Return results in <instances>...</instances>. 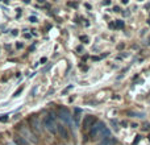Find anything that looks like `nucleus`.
I'll use <instances>...</instances> for the list:
<instances>
[{
	"instance_id": "1",
	"label": "nucleus",
	"mask_w": 150,
	"mask_h": 145,
	"mask_svg": "<svg viewBox=\"0 0 150 145\" xmlns=\"http://www.w3.org/2000/svg\"><path fill=\"white\" fill-rule=\"evenodd\" d=\"M44 127L47 129V132H50L52 135H57L58 133V124L55 123L54 114H50L49 116H46L44 119Z\"/></svg>"
},
{
	"instance_id": "2",
	"label": "nucleus",
	"mask_w": 150,
	"mask_h": 145,
	"mask_svg": "<svg viewBox=\"0 0 150 145\" xmlns=\"http://www.w3.org/2000/svg\"><path fill=\"white\" fill-rule=\"evenodd\" d=\"M18 131H20V136H23V137L25 139L26 141L30 140L33 144H38V137H37V135L32 129H29L28 127H25V125H21V127L18 128Z\"/></svg>"
},
{
	"instance_id": "3",
	"label": "nucleus",
	"mask_w": 150,
	"mask_h": 145,
	"mask_svg": "<svg viewBox=\"0 0 150 145\" xmlns=\"http://www.w3.org/2000/svg\"><path fill=\"white\" fill-rule=\"evenodd\" d=\"M105 128V124H104L103 122H100V120H98V122L93 124V127L90 129V137L92 139H99V136H100V133L103 132V129Z\"/></svg>"
},
{
	"instance_id": "4",
	"label": "nucleus",
	"mask_w": 150,
	"mask_h": 145,
	"mask_svg": "<svg viewBox=\"0 0 150 145\" xmlns=\"http://www.w3.org/2000/svg\"><path fill=\"white\" fill-rule=\"evenodd\" d=\"M58 116H59L61 122L63 123V124L66 125H71V115L70 112H69L67 108H65V107H59V109H58Z\"/></svg>"
},
{
	"instance_id": "5",
	"label": "nucleus",
	"mask_w": 150,
	"mask_h": 145,
	"mask_svg": "<svg viewBox=\"0 0 150 145\" xmlns=\"http://www.w3.org/2000/svg\"><path fill=\"white\" fill-rule=\"evenodd\" d=\"M96 122H98V120H96V117L92 116V115L84 116V119H83V129H91Z\"/></svg>"
},
{
	"instance_id": "6",
	"label": "nucleus",
	"mask_w": 150,
	"mask_h": 145,
	"mask_svg": "<svg viewBox=\"0 0 150 145\" xmlns=\"http://www.w3.org/2000/svg\"><path fill=\"white\" fill-rule=\"evenodd\" d=\"M29 122H30V129L33 131L34 133H40V131H41V124H40V122H38V117L37 116H32L30 117V120H29Z\"/></svg>"
},
{
	"instance_id": "7",
	"label": "nucleus",
	"mask_w": 150,
	"mask_h": 145,
	"mask_svg": "<svg viewBox=\"0 0 150 145\" xmlns=\"http://www.w3.org/2000/svg\"><path fill=\"white\" fill-rule=\"evenodd\" d=\"M116 143H117V141H116V139H115V137H112V136H111V137L105 139V140H101V141H100V143H99L98 145H116Z\"/></svg>"
},
{
	"instance_id": "8",
	"label": "nucleus",
	"mask_w": 150,
	"mask_h": 145,
	"mask_svg": "<svg viewBox=\"0 0 150 145\" xmlns=\"http://www.w3.org/2000/svg\"><path fill=\"white\" fill-rule=\"evenodd\" d=\"M58 131H59L61 136H62L65 140H67V139H69V133H67V129H66L65 125H58Z\"/></svg>"
},
{
	"instance_id": "9",
	"label": "nucleus",
	"mask_w": 150,
	"mask_h": 145,
	"mask_svg": "<svg viewBox=\"0 0 150 145\" xmlns=\"http://www.w3.org/2000/svg\"><path fill=\"white\" fill-rule=\"evenodd\" d=\"M80 115H82V109H80V108H75L74 109V120H75V124H76V125H79Z\"/></svg>"
},
{
	"instance_id": "10",
	"label": "nucleus",
	"mask_w": 150,
	"mask_h": 145,
	"mask_svg": "<svg viewBox=\"0 0 150 145\" xmlns=\"http://www.w3.org/2000/svg\"><path fill=\"white\" fill-rule=\"evenodd\" d=\"M15 143L17 145H29V143L23 137V136H17V137H15Z\"/></svg>"
},
{
	"instance_id": "11",
	"label": "nucleus",
	"mask_w": 150,
	"mask_h": 145,
	"mask_svg": "<svg viewBox=\"0 0 150 145\" xmlns=\"http://www.w3.org/2000/svg\"><path fill=\"white\" fill-rule=\"evenodd\" d=\"M129 116L138 117V119H144V117H145V114H144V112H134V111H129Z\"/></svg>"
},
{
	"instance_id": "12",
	"label": "nucleus",
	"mask_w": 150,
	"mask_h": 145,
	"mask_svg": "<svg viewBox=\"0 0 150 145\" xmlns=\"http://www.w3.org/2000/svg\"><path fill=\"white\" fill-rule=\"evenodd\" d=\"M8 120V115H1V116H0V122L1 123H5Z\"/></svg>"
},
{
	"instance_id": "13",
	"label": "nucleus",
	"mask_w": 150,
	"mask_h": 145,
	"mask_svg": "<svg viewBox=\"0 0 150 145\" xmlns=\"http://www.w3.org/2000/svg\"><path fill=\"white\" fill-rule=\"evenodd\" d=\"M116 26H117V28H124V23H122L121 20H117V23H116Z\"/></svg>"
},
{
	"instance_id": "14",
	"label": "nucleus",
	"mask_w": 150,
	"mask_h": 145,
	"mask_svg": "<svg viewBox=\"0 0 150 145\" xmlns=\"http://www.w3.org/2000/svg\"><path fill=\"white\" fill-rule=\"evenodd\" d=\"M21 91H23V87H20V88H18V90H17V91H16V92H15V94H13V98H16V96H18V94H20V92H21Z\"/></svg>"
},
{
	"instance_id": "15",
	"label": "nucleus",
	"mask_w": 150,
	"mask_h": 145,
	"mask_svg": "<svg viewBox=\"0 0 150 145\" xmlns=\"http://www.w3.org/2000/svg\"><path fill=\"white\" fill-rule=\"evenodd\" d=\"M73 87H74V86H73V85H70V86H69V87H66L65 90H63V92H62V94H66V92H67V91H70Z\"/></svg>"
},
{
	"instance_id": "16",
	"label": "nucleus",
	"mask_w": 150,
	"mask_h": 145,
	"mask_svg": "<svg viewBox=\"0 0 150 145\" xmlns=\"http://www.w3.org/2000/svg\"><path fill=\"white\" fill-rule=\"evenodd\" d=\"M150 129V124L149 123H145V124H144V131H149Z\"/></svg>"
},
{
	"instance_id": "17",
	"label": "nucleus",
	"mask_w": 150,
	"mask_h": 145,
	"mask_svg": "<svg viewBox=\"0 0 150 145\" xmlns=\"http://www.w3.org/2000/svg\"><path fill=\"white\" fill-rule=\"evenodd\" d=\"M29 21H30V23H37V18L34 17V16H32V17H29Z\"/></svg>"
},
{
	"instance_id": "18",
	"label": "nucleus",
	"mask_w": 150,
	"mask_h": 145,
	"mask_svg": "<svg viewBox=\"0 0 150 145\" xmlns=\"http://www.w3.org/2000/svg\"><path fill=\"white\" fill-rule=\"evenodd\" d=\"M80 40H82V41H84V42H88V37H86V36H82V37H80Z\"/></svg>"
},
{
	"instance_id": "19",
	"label": "nucleus",
	"mask_w": 150,
	"mask_h": 145,
	"mask_svg": "<svg viewBox=\"0 0 150 145\" xmlns=\"http://www.w3.org/2000/svg\"><path fill=\"white\" fill-rule=\"evenodd\" d=\"M69 5H70V7H73V8H76L78 7L76 3H69Z\"/></svg>"
},
{
	"instance_id": "20",
	"label": "nucleus",
	"mask_w": 150,
	"mask_h": 145,
	"mask_svg": "<svg viewBox=\"0 0 150 145\" xmlns=\"http://www.w3.org/2000/svg\"><path fill=\"white\" fill-rule=\"evenodd\" d=\"M82 49H83L82 46H78V48H76V50H78V52H82Z\"/></svg>"
},
{
	"instance_id": "21",
	"label": "nucleus",
	"mask_w": 150,
	"mask_h": 145,
	"mask_svg": "<svg viewBox=\"0 0 150 145\" xmlns=\"http://www.w3.org/2000/svg\"><path fill=\"white\" fill-rule=\"evenodd\" d=\"M137 127H138V125L136 124V123H133V124H132V128H137Z\"/></svg>"
},
{
	"instance_id": "22",
	"label": "nucleus",
	"mask_w": 150,
	"mask_h": 145,
	"mask_svg": "<svg viewBox=\"0 0 150 145\" xmlns=\"http://www.w3.org/2000/svg\"><path fill=\"white\" fill-rule=\"evenodd\" d=\"M145 8H146V9H149V8H150V3H149V4H146V5H145Z\"/></svg>"
}]
</instances>
